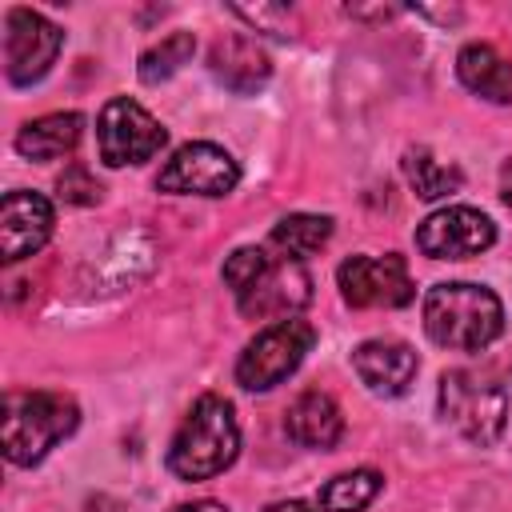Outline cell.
Masks as SVG:
<instances>
[{"label":"cell","mask_w":512,"mask_h":512,"mask_svg":"<svg viewBox=\"0 0 512 512\" xmlns=\"http://www.w3.org/2000/svg\"><path fill=\"white\" fill-rule=\"evenodd\" d=\"M424 332L448 352H484L504 332V304L488 284L440 280L424 292L420 304Z\"/></svg>","instance_id":"6da1fadb"},{"label":"cell","mask_w":512,"mask_h":512,"mask_svg":"<svg viewBox=\"0 0 512 512\" xmlns=\"http://www.w3.org/2000/svg\"><path fill=\"white\" fill-rule=\"evenodd\" d=\"M240 456V420L228 396L204 392L180 420V428L168 440V472L176 480H212L228 472Z\"/></svg>","instance_id":"7a4b0ae2"},{"label":"cell","mask_w":512,"mask_h":512,"mask_svg":"<svg viewBox=\"0 0 512 512\" xmlns=\"http://www.w3.org/2000/svg\"><path fill=\"white\" fill-rule=\"evenodd\" d=\"M76 428H80V408L64 392H44V388L32 392L28 388V392H8L4 396L0 436H4V456L16 468L40 464Z\"/></svg>","instance_id":"3957f363"},{"label":"cell","mask_w":512,"mask_h":512,"mask_svg":"<svg viewBox=\"0 0 512 512\" xmlns=\"http://www.w3.org/2000/svg\"><path fill=\"white\" fill-rule=\"evenodd\" d=\"M436 408H440V420L452 424L476 448L500 444L508 428V392L496 380L468 372V368H452L440 376Z\"/></svg>","instance_id":"277c9868"},{"label":"cell","mask_w":512,"mask_h":512,"mask_svg":"<svg viewBox=\"0 0 512 512\" xmlns=\"http://www.w3.org/2000/svg\"><path fill=\"white\" fill-rule=\"evenodd\" d=\"M312 348H316V328L308 320H300V316L272 320L244 344V352L236 360V384L244 392H272L304 364V356Z\"/></svg>","instance_id":"5b68a950"},{"label":"cell","mask_w":512,"mask_h":512,"mask_svg":"<svg viewBox=\"0 0 512 512\" xmlns=\"http://www.w3.org/2000/svg\"><path fill=\"white\" fill-rule=\"evenodd\" d=\"M168 144V128L132 96H112L96 116V152L108 168L152 160Z\"/></svg>","instance_id":"8992f818"},{"label":"cell","mask_w":512,"mask_h":512,"mask_svg":"<svg viewBox=\"0 0 512 512\" xmlns=\"http://www.w3.org/2000/svg\"><path fill=\"white\" fill-rule=\"evenodd\" d=\"M64 48V32L36 8L4 12V76L16 88L40 84Z\"/></svg>","instance_id":"52a82bcc"},{"label":"cell","mask_w":512,"mask_h":512,"mask_svg":"<svg viewBox=\"0 0 512 512\" xmlns=\"http://www.w3.org/2000/svg\"><path fill=\"white\" fill-rule=\"evenodd\" d=\"M240 184V164L212 140L180 144L156 172V192L168 196H228Z\"/></svg>","instance_id":"ba28073f"},{"label":"cell","mask_w":512,"mask_h":512,"mask_svg":"<svg viewBox=\"0 0 512 512\" xmlns=\"http://www.w3.org/2000/svg\"><path fill=\"white\" fill-rule=\"evenodd\" d=\"M336 288L348 308H404L416 300V284H412L408 260L400 252L348 256L336 268Z\"/></svg>","instance_id":"9c48e42d"},{"label":"cell","mask_w":512,"mask_h":512,"mask_svg":"<svg viewBox=\"0 0 512 512\" xmlns=\"http://www.w3.org/2000/svg\"><path fill=\"white\" fill-rule=\"evenodd\" d=\"M496 244V224L480 208L444 204L416 224V248L428 260H468Z\"/></svg>","instance_id":"30bf717a"},{"label":"cell","mask_w":512,"mask_h":512,"mask_svg":"<svg viewBox=\"0 0 512 512\" xmlns=\"http://www.w3.org/2000/svg\"><path fill=\"white\" fill-rule=\"evenodd\" d=\"M56 228V212L52 200L28 188H12L0 200V260L4 264H20L28 256H36Z\"/></svg>","instance_id":"8fae6325"},{"label":"cell","mask_w":512,"mask_h":512,"mask_svg":"<svg viewBox=\"0 0 512 512\" xmlns=\"http://www.w3.org/2000/svg\"><path fill=\"white\" fill-rule=\"evenodd\" d=\"M312 300V276L304 260H272L268 272L236 300L248 320H288Z\"/></svg>","instance_id":"7c38bea8"},{"label":"cell","mask_w":512,"mask_h":512,"mask_svg":"<svg viewBox=\"0 0 512 512\" xmlns=\"http://www.w3.org/2000/svg\"><path fill=\"white\" fill-rule=\"evenodd\" d=\"M352 372L360 376V384L372 392V396H384V400H396L412 388L416 372H420V360H416V348L408 340H396V336H372L364 344H356L352 352Z\"/></svg>","instance_id":"4fadbf2b"},{"label":"cell","mask_w":512,"mask_h":512,"mask_svg":"<svg viewBox=\"0 0 512 512\" xmlns=\"http://www.w3.org/2000/svg\"><path fill=\"white\" fill-rule=\"evenodd\" d=\"M208 72L236 96H256L264 92V84L272 80V60L268 52L256 44V36L248 32H232L220 36L208 48Z\"/></svg>","instance_id":"5bb4252c"},{"label":"cell","mask_w":512,"mask_h":512,"mask_svg":"<svg viewBox=\"0 0 512 512\" xmlns=\"http://www.w3.org/2000/svg\"><path fill=\"white\" fill-rule=\"evenodd\" d=\"M284 432H288V440L300 444V448L328 452V448H336L340 436H344V412H340V404H336L328 392L308 388V392H300V396L292 400V408H288V416H284Z\"/></svg>","instance_id":"9a60e30c"},{"label":"cell","mask_w":512,"mask_h":512,"mask_svg":"<svg viewBox=\"0 0 512 512\" xmlns=\"http://www.w3.org/2000/svg\"><path fill=\"white\" fill-rule=\"evenodd\" d=\"M456 76L468 92L492 104H512V60L500 56L492 44L472 40L456 52Z\"/></svg>","instance_id":"2e32d148"},{"label":"cell","mask_w":512,"mask_h":512,"mask_svg":"<svg viewBox=\"0 0 512 512\" xmlns=\"http://www.w3.org/2000/svg\"><path fill=\"white\" fill-rule=\"evenodd\" d=\"M84 136V116L80 112H48L40 120H28L20 132H16V152L24 160H36V164H48V160H60V156H72L76 144Z\"/></svg>","instance_id":"e0dca14e"},{"label":"cell","mask_w":512,"mask_h":512,"mask_svg":"<svg viewBox=\"0 0 512 512\" xmlns=\"http://www.w3.org/2000/svg\"><path fill=\"white\" fill-rule=\"evenodd\" d=\"M404 180L420 200H448L452 192L464 188V172L456 164H444L440 156H432V148L416 144L404 152Z\"/></svg>","instance_id":"ac0fdd59"},{"label":"cell","mask_w":512,"mask_h":512,"mask_svg":"<svg viewBox=\"0 0 512 512\" xmlns=\"http://www.w3.org/2000/svg\"><path fill=\"white\" fill-rule=\"evenodd\" d=\"M332 240V216H316V212H292L280 216L268 232V244L284 256V260H308L312 252H320Z\"/></svg>","instance_id":"d6986e66"},{"label":"cell","mask_w":512,"mask_h":512,"mask_svg":"<svg viewBox=\"0 0 512 512\" xmlns=\"http://www.w3.org/2000/svg\"><path fill=\"white\" fill-rule=\"evenodd\" d=\"M384 488V476L376 468H352V472H340L332 476L320 496H316V508L324 512H364Z\"/></svg>","instance_id":"ffe728a7"},{"label":"cell","mask_w":512,"mask_h":512,"mask_svg":"<svg viewBox=\"0 0 512 512\" xmlns=\"http://www.w3.org/2000/svg\"><path fill=\"white\" fill-rule=\"evenodd\" d=\"M192 52H196V36L192 32H168L160 44H152V48L140 52V60H136L140 84L156 88V84L172 80L184 64H192Z\"/></svg>","instance_id":"44dd1931"},{"label":"cell","mask_w":512,"mask_h":512,"mask_svg":"<svg viewBox=\"0 0 512 512\" xmlns=\"http://www.w3.org/2000/svg\"><path fill=\"white\" fill-rule=\"evenodd\" d=\"M268 264H272V256L264 252V248H256V244H240V248H232L228 256H224V268H220V276H224V284L236 292V300L268 272Z\"/></svg>","instance_id":"7402d4cb"},{"label":"cell","mask_w":512,"mask_h":512,"mask_svg":"<svg viewBox=\"0 0 512 512\" xmlns=\"http://www.w3.org/2000/svg\"><path fill=\"white\" fill-rule=\"evenodd\" d=\"M56 192H60L64 204H96L104 188L92 180V172L84 164H68L60 172V180H56Z\"/></svg>","instance_id":"603a6c76"},{"label":"cell","mask_w":512,"mask_h":512,"mask_svg":"<svg viewBox=\"0 0 512 512\" xmlns=\"http://www.w3.org/2000/svg\"><path fill=\"white\" fill-rule=\"evenodd\" d=\"M232 16H240L244 24H252L256 32H272V36H288L284 20H288V4H232Z\"/></svg>","instance_id":"cb8c5ba5"},{"label":"cell","mask_w":512,"mask_h":512,"mask_svg":"<svg viewBox=\"0 0 512 512\" xmlns=\"http://www.w3.org/2000/svg\"><path fill=\"white\" fill-rule=\"evenodd\" d=\"M168 512H232V508L220 504V500H192V504H176V508H168Z\"/></svg>","instance_id":"d4e9b609"},{"label":"cell","mask_w":512,"mask_h":512,"mask_svg":"<svg viewBox=\"0 0 512 512\" xmlns=\"http://www.w3.org/2000/svg\"><path fill=\"white\" fill-rule=\"evenodd\" d=\"M500 200H504V208L512 212V156L500 164Z\"/></svg>","instance_id":"484cf974"},{"label":"cell","mask_w":512,"mask_h":512,"mask_svg":"<svg viewBox=\"0 0 512 512\" xmlns=\"http://www.w3.org/2000/svg\"><path fill=\"white\" fill-rule=\"evenodd\" d=\"M264 512H316L308 500H276V504H268Z\"/></svg>","instance_id":"4316f807"}]
</instances>
